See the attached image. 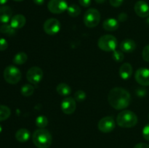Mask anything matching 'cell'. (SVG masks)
Returning a JSON list of instances; mask_svg holds the SVG:
<instances>
[{
    "instance_id": "6da1fadb",
    "label": "cell",
    "mask_w": 149,
    "mask_h": 148,
    "mask_svg": "<svg viewBox=\"0 0 149 148\" xmlns=\"http://www.w3.org/2000/svg\"><path fill=\"white\" fill-rule=\"evenodd\" d=\"M108 101L113 108L118 110H124L130 104L131 96L125 89L115 87L109 91Z\"/></svg>"
},
{
    "instance_id": "7a4b0ae2",
    "label": "cell",
    "mask_w": 149,
    "mask_h": 148,
    "mask_svg": "<svg viewBox=\"0 0 149 148\" xmlns=\"http://www.w3.org/2000/svg\"><path fill=\"white\" fill-rule=\"evenodd\" d=\"M32 140L38 148H49L52 145V137L49 131L45 129H39L33 132Z\"/></svg>"
},
{
    "instance_id": "3957f363",
    "label": "cell",
    "mask_w": 149,
    "mask_h": 148,
    "mask_svg": "<svg viewBox=\"0 0 149 148\" xmlns=\"http://www.w3.org/2000/svg\"><path fill=\"white\" fill-rule=\"evenodd\" d=\"M138 116L135 113L128 110H122L118 114L116 123L120 127L132 128L138 123Z\"/></svg>"
},
{
    "instance_id": "277c9868",
    "label": "cell",
    "mask_w": 149,
    "mask_h": 148,
    "mask_svg": "<svg viewBox=\"0 0 149 148\" xmlns=\"http://www.w3.org/2000/svg\"><path fill=\"white\" fill-rule=\"evenodd\" d=\"M97 46L105 52H113L117 46V40L115 36L110 34L102 36L97 41Z\"/></svg>"
},
{
    "instance_id": "5b68a950",
    "label": "cell",
    "mask_w": 149,
    "mask_h": 148,
    "mask_svg": "<svg viewBox=\"0 0 149 148\" xmlns=\"http://www.w3.org/2000/svg\"><path fill=\"white\" fill-rule=\"evenodd\" d=\"M22 77L21 72L15 66L9 65L4 71V78L8 84H16L20 81Z\"/></svg>"
},
{
    "instance_id": "8992f818",
    "label": "cell",
    "mask_w": 149,
    "mask_h": 148,
    "mask_svg": "<svg viewBox=\"0 0 149 148\" xmlns=\"http://www.w3.org/2000/svg\"><path fill=\"white\" fill-rule=\"evenodd\" d=\"M100 21V14L97 10L90 8L86 11L84 15V23L87 27L95 28Z\"/></svg>"
},
{
    "instance_id": "52a82bcc",
    "label": "cell",
    "mask_w": 149,
    "mask_h": 148,
    "mask_svg": "<svg viewBox=\"0 0 149 148\" xmlns=\"http://www.w3.org/2000/svg\"><path fill=\"white\" fill-rule=\"evenodd\" d=\"M68 3L65 0H49L47 8L53 14H61L68 9Z\"/></svg>"
},
{
    "instance_id": "ba28073f",
    "label": "cell",
    "mask_w": 149,
    "mask_h": 148,
    "mask_svg": "<svg viewBox=\"0 0 149 148\" xmlns=\"http://www.w3.org/2000/svg\"><path fill=\"white\" fill-rule=\"evenodd\" d=\"M43 78V71L37 66H33L29 68L26 73V78L32 84H39Z\"/></svg>"
},
{
    "instance_id": "9c48e42d",
    "label": "cell",
    "mask_w": 149,
    "mask_h": 148,
    "mask_svg": "<svg viewBox=\"0 0 149 148\" xmlns=\"http://www.w3.org/2000/svg\"><path fill=\"white\" fill-rule=\"evenodd\" d=\"M116 127V122L112 116H106L99 120L97 128L103 133L111 132Z\"/></svg>"
},
{
    "instance_id": "30bf717a",
    "label": "cell",
    "mask_w": 149,
    "mask_h": 148,
    "mask_svg": "<svg viewBox=\"0 0 149 148\" xmlns=\"http://www.w3.org/2000/svg\"><path fill=\"white\" fill-rule=\"evenodd\" d=\"M44 30L48 35H55L61 30V23L58 19L49 18L45 22Z\"/></svg>"
},
{
    "instance_id": "8fae6325",
    "label": "cell",
    "mask_w": 149,
    "mask_h": 148,
    "mask_svg": "<svg viewBox=\"0 0 149 148\" xmlns=\"http://www.w3.org/2000/svg\"><path fill=\"white\" fill-rule=\"evenodd\" d=\"M76 107H77V104H76L75 99L73 97H65L61 102V110L66 115L73 114L75 112Z\"/></svg>"
},
{
    "instance_id": "7c38bea8",
    "label": "cell",
    "mask_w": 149,
    "mask_h": 148,
    "mask_svg": "<svg viewBox=\"0 0 149 148\" xmlns=\"http://www.w3.org/2000/svg\"><path fill=\"white\" fill-rule=\"evenodd\" d=\"M135 78L137 82L142 86H149V69L140 68L135 72Z\"/></svg>"
},
{
    "instance_id": "4fadbf2b",
    "label": "cell",
    "mask_w": 149,
    "mask_h": 148,
    "mask_svg": "<svg viewBox=\"0 0 149 148\" xmlns=\"http://www.w3.org/2000/svg\"><path fill=\"white\" fill-rule=\"evenodd\" d=\"M135 13L141 17H146L149 16V5L145 1H138L134 7Z\"/></svg>"
},
{
    "instance_id": "5bb4252c",
    "label": "cell",
    "mask_w": 149,
    "mask_h": 148,
    "mask_svg": "<svg viewBox=\"0 0 149 148\" xmlns=\"http://www.w3.org/2000/svg\"><path fill=\"white\" fill-rule=\"evenodd\" d=\"M26 19L24 15L21 14H17L13 16L10 20V25L15 29L22 28L26 25Z\"/></svg>"
},
{
    "instance_id": "9a60e30c",
    "label": "cell",
    "mask_w": 149,
    "mask_h": 148,
    "mask_svg": "<svg viewBox=\"0 0 149 148\" xmlns=\"http://www.w3.org/2000/svg\"><path fill=\"white\" fill-rule=\"evenodd\" d=\"M133 69L132 65L128 62H125L121 65L119 68V75L124 80H127L132 76Z\"/></svg>"
},
{
    "instance_id": "2e32d148",
    "label": "cell",
    "mask_w": 149,
    "mask_h": 148,
    "mask_svg": "<svg viewBox=\"0 0 149 148\" xmlns=\"http://www.w3.org/2000/svg\"><path fill=\"white\" fill-rule=\"evenodd\" d=\"M13 15V11L8 6H2L0 7V22L2 23H7Z\"/></svg>"
},
{
    "instance_id": "e0dca14e",
    "label": "cell",
    "mask_w": 149,
    "mask_h": 148,
    "mask_svg": "<svg viewBox=\"0 0 149 148\" xmlns=\"http://www.w3.org/2000/svg\"><path fill=\"white\" fill-rule=\"evenodd\" d=\"M120 49L123 52H132L136 48V44L132 39H126L120 44Z\"/></svg>"
},
{
    "instance_id": "ac0fdd59",
    "label": "cell",
    "mask_w": 149,
    "mask_h": 148,
    "mask_svg": "<svg viewBox=\"0 0 149 148\" xmlns=\"http://www.w3.org/2000/svg\"><path fill=\"white\" fill-rule=\"evenodd\" d=\"M119 24L117 20L114 18H108L103 22V28L107 31H114L117 30Z\"/></svg>"
},
{
    "instance_id": "d6986e66",
    "label": "cell",
    "mask_w": 149,
    "mask_h": 148,
    "mask_svg": "<svg viewBox=\"0 0 149 148\" xmlns=\"http://www.w3.org/2000/svg\"><path fill=\"white\" fill-rule=\"evenodd\" d=\"M30 138V131L26 129H20L15 133V139L20 142H26Z\"/></svg>"
},
{
    "instance_id": "ffe728a7",
    "label": "cell",
    "mask_w": 149,
    "mask_h": 148,
    "mask_svg": "<svg viewBox=\"0 0 149 148\" xmlns=\"http://www.w3.org/2000/svg\"><path fill=\"white\" fill-rule=\"evenodd\" d=\"M56 91L58 94H59L61 96H66L69 95L71 93V88L66 84L64 83H61L58 84L56 87Z\"/></svg>"
},
{
    "instance_id": "44dd1931",
    "label": "cell",
    "mask_w": 149,
    "mask_h": 148,
    "mask_svg": "<svg viewBox=\"0 0 149 148\" xmlns=\"http://www.w3.org/2000/svg\"><path fill=\"white\" fill-rule=\"evenodd\" d=\"M27 59L28 55L25 52H21L15 55L14 58H13V62L15 65H23L27 61Z\"/></svg>"
},
{
    "instance_id": "7402d4cb",
    "label": "cell",
    "mask_w": 149,
    "mask_h": 148,
    "mask_svg": "<svg viewBox=\"0 0 149 148\" xmlns=\"http://www.w3.org/2000/svg\"><path fill=\"white\" fill-rule=\"evenodd\" d=\"M0 31L4 35L7 36H13L15 33V29L14 28L12 27L10 24H7V23H4L2 26L0 27Z\"/></svg>"
},
{
    "instance_id": "603a6c76",
    "label": "cell",
    "mask_w": 149,
    "mask_h": 148,
    "mask_svg": "<svg viewBox=\"0 0 149 148\" xmlns=\"http://www.w3.org/2000/svg\"><path fill=\"white\" fill-rule=\"evenodd\" d=\"M11 115L10 107L5 105H0V122L7 120Z\"/></svg>"
},
{
    "instance_id": "cb8c5ba5",
    "label": "cell",
    "mask_w": 149,
    "mask_h": 148,
    "mask_svg": "<svg viewBox=\"0 0 149 148\" xmlns=\"http://www.w3.org/2000/svg\"><path fill=\"white\" fill-rule=\"evenodd\" d=\"M67 12H68V14L71 17H75L80 15V13H81V9H80V7L78 5L73 4L68 6V9H67Z\"/></svg>"
},
{
    "instance_id": "d4e9b609",
    "label": "cell",
    "mask_w": 149,
    "mask_h": 148,
    "mask_svg": "<svg viewBox=\"0 0 149 148\" xmlns=\"http://www.w3.org/2000/svg\"><path fill=\"white\" fill-rule=\"evenodd\" d=\"M20 92L24 97H30L34 92V88L31 84H25L21 87Z\"/></svg>"
},
{
    "instance_id": "484cf974",
    "label": "cell",
    "mask_w": 149,
    "mask_h": 148,
    "mask_svg": "<svg viewBox=\"0 0 149 148\" xmlns=\"http://www.w3.org/2000/svg\"><path fill=\"white\" fill-rule=\"evenodd\" d=\"M48 124L47 118L45 115H39L36 119V126L39 129H45Z\"/></svg>"
},
{
    "instance_id": "4316f807",
    "label": "cell",
    "mask_w": 149,
    "mask_h": 148,
    "mask_svg": "<svg viewBox=\"0 0 149 148\" xmlns=\"http://www.w3.org/2000/svg\"><path fill=\"white\" fill-rule=\"evenodd\" d=\"M112 58L116 62H121L125 59V55H124L123 52L115 49L114 51H113V53H112Z\"/></svg>"
},
{
    "instance_id": "83f0119b",
    "label": "cell",
    "mask_w": 149,
    "mask_h": 148,
    "mask_svg": "<svg viewBox=\"0 0 149 148\" xmlns=\"http://www.w3.org/2000/svg\"><path fill=\"white\" fill-rule=\"evenodd\" d=\"M74 97L77 102H82L86 98V93L82 90H78L74 94Z\"/></svg>"
},
{
    "instance_id": "f1b7e54d",
    "label": "cell",
    "mask_w": 149,
    "mask_h": 148,
    "mask_svg": "<svg viewBox=\"0 0 149 148\" xmlns=\"http://www.w3.org/2000/svg\"><path fill=\"white\" fill-rule=\"evenodd\" d=\"M142 57L144 60L149 62V44L146 45L143 49Z\"/></svg>"
},
{
    "instance_id": "f546056e",
    "label": "cell",
    "mask_w": 149,
    "mask_h": 148,
    "mask_svg": "<svg viewBox=\"0 0 149 148\" xmlns=\"http://www.w3.org/2000/svg\"><path fill=\"white\" fill-rule=\"evenodd\" d=\"M8 47V42L3 38H0V51H4Z\"/></svg>"
},
{
    "instance_id": "4dcf8cb0",
    "label": "cell",
    "mask_w": 149,
    "mask_h": 148,
    "mask_svg": "<svg viewBox=\"0 0 149 148\" xmlns=\"http://www.w3.org/2000/svg\"><path fill=\"white\" fill-rule=\"evenodd\" d=\"M143 136L146 140L149 141V123L146 125L143 129Z\"/></svg>"
},
{
    "instance_id": "1f68e13d",
    "label": "cell",
    "mask_w": 149,
    "mask_h": 148,
    "mask_svg": "<svg viewBox=\"0 0 149 148\" xmlns=\"http://www.w3.org/2000/svg\"><path fill=\"white\" fill-rule=\"evenodd\" d=\"M123 1L124 0H109L111 5L114 7H120L122 4V3H123Z\"/></svg>"
},
{
    "instance_id": "d6a6232c",
    "label": "cell",
    "mask_w": 149,
    "mask_h": 148,
    "mask_svg": "<svg viewBox=\"0 0 149 148\" xmlns=\"http://www.w3.org/2000/svg\"><path fill=\"white\" fill-rule=\"evenodd\" d=\"M91 1L92 0H79V2L82 7H88L91 4Z\"/></svg>"
},
{
    "instance_id": "836d02e7",
    "label": "cell",
    "mask_w": 149,
    "mask_h": 148,
    "mask_svg": "<svg viewBox=\"0 0 149 148\" xmlns=\"http://www.w3.org/2000/svg\"><path fill=\"white\" fill-rule=\"evenodd\" d=\"M134 148H149V145L146 143H138L134 147Z\"/></svg>"
},
{
    "instance_id": "e575fe53",
    "label": "cell",
    "mask_w": 149,
    "mask_h": 148,
    "mask_svg": "<svg viewBox=\"0 0 149 148\" xmlns=\"http://www.w3.org/2000/svg\"><path fill=\"white\" fill-rule=\"evenodd\" d=\"M127 19V15L125 13H122L119 15V20L121 22H124Z\"/></svg>"
},
{
    "instance_id": "d590c367",
    "label": "cell",
    "mask_w": 149,
    "mask_h": 148,
    "mask_svg": "<svg viewBox=\"0 0 149 148\" xmlns=\"http://www.w3.org/2000/svg\"><path fill=\"white\" fill-rule=\"evenodd\" d=\"M33 1L37 5H42L45 2V0H33Z\"/></svg>"
},
{
    "instance_id": "8d00e7d4",
    "label": "cell",
    "mask_w": 149,
    "mask_h": 148,
    "mask_svg": "<svg viewBox=\"0 0 149 148\" xmlns=\"http://www.w3.org/2000/svg\"><path fill=\"white\" fill-rule=\"evenodd\" d=\"M95 2L97 3V4H103L106 0H95Z\"/></svg>"
},
{
    "instance_id": "74e56055",
    "label": "cell",
    "mask_w": 149,
    "mask_h": 148,
    "mask_svg": "<svg viewBox=\"0 0 149 148\" xmlns=\"http://www.w3.org/2000/svg\"><path fill=\"white\" fill-rule=\"evenodd\" d=\"M8 1V0H0V5H4Z\"/></svg>"
},
{
    "instance_id": "f35d334b",
    "label": "cell",
    "mask_w": 149,
    "mask_h": 148,
    "mask_svg": "<svg viewBox=\"0 0 149 148\" xmlns=\"http://www.w3.org/2000/svg\"><path fill=\"white\" fill-rule=\"evenodd\" d=\"M1 131H2V127H1V126L0 125V133H1Z\"/></svg>"
},
{
    "instance_id": "ab89813d",
    "label": "cell",
    "mask_w": 149,
    "mask_h": 148,
    "mask_svg": "<svg viewBox=\"0 0 149 148\" xmlns=\"http://www.w3.org/2000/svg\"><path fill=\"white\" fill-rule=\"evenodd\" d=\"M13 1H23V0H13Z\"/></svg>"
},
{
    "instance_id": "60d3db41",
    "label": "cell",
    "mask_w": 149,
    "mask_h": 148,
    "mask_svg": "<svg viewBox=\"0 0 149 148\" xmlns=\"http://www.w3.org/2000/svg\"><path fill=\"white\" fill-rule=\"evenodd\" d=\"M148 118H149V115H148Z\"/></svg>"
}]
</instances>
